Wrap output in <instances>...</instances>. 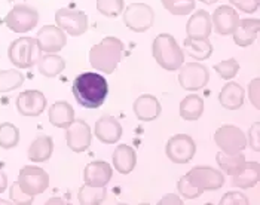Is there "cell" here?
I'll list each match as a JSON object with an SVG mask.
<instances>
[{
  "mask_svg": "<svg viewBox=\"0 0 260 205\" xmlns=\"http://www.w3.org/2000/svg\"><path fill=\"white\" fill-rule=\"evenodd\" d=\"M72 92L82 107L99 109L107 100L109 83L100 73L85 72L73 81Z\"/></svg>",
  "mask_w": 260,
  "mask_h": 205,
  "instance_id": "6da1fadb",
  "label": "cell"
},
{
  "mask_svg": "<svg viewBox=\"0 0 260 205\" xmlns=\"http://www.w3.org/2000/svg\"><path fill=\"white\" fill-rule=\"evenodd\" d=\"M122 52H123V42L115 36H107L100 43L91 48L89 62L95 70L110 75L115 72V69L122 60Z\"/></svg>",
  "mask_w": 260,
  "mask_h": 205,
  "instance_id": "7a4b0ae2",
  "label": "cell"
},
{
  "mask_svg": "<svg viewBox=\"0 0 260 205\" xmlns=\"http://www.w3.org/2000/svg\"><path fill=\"white\" fill-rule=\"evenodd\" d=\"M152 54L156 62L167 72L179 70L184 62V54L174 36L170 33H160L152 43Z\"/></svg>",
  "mask_w": 260,
  "mask_h": 205,
  "instance_id": "3957f363",
  "label": "cell"
},
{
  "mask_svg": "<svg viewBox=\"0 0 260 205\" xmlns=\"http://www.w3.org/2000/svg\"><path fill=\"white\" fill-rule=\"evenodd\" d=\"M42 51L38 41L33 38H18L9 45L8 57L18 69H30L39 61Z\"/></svg>",
  "mask_w": 260,
  "mask_h": 205,
  "instance_id": "277c9868",
  "label": "cell"
},
{
  "mask_svg": "<svg viewBox=\"0 0 260 205\" xmlns=\"http://www.w3.org/2000/svg\"><path fill=\"white\" fill-rule=\"evenodd\" d=\"M39 22V12L28 5H15L5 17V24L14 33H27Z\"/></svg>",
  "mask_w": 260,
  "mask_h": 205,
  "instance_id": "5b68a950",
  "label": "cell"
},
{
  "mask_svg": "<svg viewBox=\"0 0 260 205\" xmlns=\"http://www.w3.org/2000/svg\"><path fill=\"white\" fill-rule=\"evenodd\" d=\"M123 22L131 31L144 33L155 22V11L146 3H131L123 12Z\"/></svg>",
  "mask_w": 260,
  "mask_h": 205,
  "instance_id": "8992f818",
  "label": "cell"
},
{
  "mask_svg": "<svg viewBox=\"0 0 260 205\" xmlns=\"http://www.w3.org/2000/svg\"><path fill=\"white\" fill-rule=\"evenodd\" d=\"M197 153V144L187 134L173 135L165 146L167 158L174 164H187Z\"/></svg>",
  "mask_w": 260,
  "mask_h": 205,
  "instance_id": "52a82bcc",
  "label": "cell"
},
{
  "mask_svg": "<svg viewBox=\"0 0 260 205\" xmlns=\"http://www.w3.org/2000/svg\"><path fill=\"white\" fill-rule=\"evenodd\" d=\"M18 185L28 195L36 196L43 193L48 186H49V176L48 173L35 165H25L24 168H21L20 174H18Z\"/></svg>",
  "mask_w": 260,
  "mask_h": 205,
  "instance_id": "ba28073f",
  "label": "cell"
},
{
  "mask_svg": "<svg viewBox=\"0 0 260 205\" xmlns=\"http://www.w3.org/2000/svg\"><path fill=\"white\" fill-rule=\"evenodd\" d=\"M55 22L62 31L70 36H82L88 30V15L83 11L61 8L55 12Z\"/></svg>",
  "mask_w": 260,
  "mask_h": 205,
  "instance_id": "9c48e42d",
  "label": "cell"
},
{
  "mask_svg": "<svg viewBox=\"0 0 260 205\" xmlns=\"http://www.w3.org/2000/svg\"><path fill=\"white\" fill-rule=\"evenodd\" d=\"M210 81L208 69L201 62H189L180 67L179 83L186 91H200Z\"/></svg>",
  "mask_w": 260,
  "mask_h": 205,
  "instance_id": "30bf717a",
  "label": "cell"
},
{
  "mask_svg": "<svg viewBox=\"0 0 260 205\" xmlns=\"http://www.w3.org/2000/svg\"><path fill=\"white\" fill-rule=\"evenodd\" d=\"M214 143L221 152L235 153L247 147V137L235 125H223L214 132Z\"/></svg>",
  "mask_w": 260,
  "mask_h": 205,
  "instance_id": "8fae6325",
  "label": "cell"
},
{
  "mask_svg": "<svg viewBox=\"0 0 260 205\" xmlns=\"http://www.w3.org/2000/svg\"><path fill=\"white\" fill-rule=\"evenodd\" d=\"M190 182L195 186H198L200 189L205 190H219L224 185V174L213 168V166H207V165H198L193 166L187 174H186Z\"/></svg>",
  "mask_w": 260,
  "mask_h": 205,
  "instance_id": "7c38bea8",
  "label": "cell"
},
{
  "mask_svg": "<svg viewBox=\"0 0 260 205\" xmlns=\"http://www.w3.org/2000/svg\"><path fill=\"white\" fill-rule=\"evenodd\" d=\"M66 140L70 150L76 153L85 152L92 142V132L89 125L83 119H75L66 128Z\"/></svg>",
  "mask_w": 260,
  "mask_h": 205,
  "instance_id": "4fadbf2b",
  "label": "cell"
},
{
  "mask_svg": "<svg viewBox=\"0 0 260 205\" xmlns=\"http://www.w3.org/2000/svg\"><path fill=\"white\" fill-rule=\"evenodd\" d=\"M36 41L42 52L57 54L66 46L67 38L58 25H43L38 31Z\"/></svg>",
  "mask_w": 260,
  "mask_h": 205,
  "instance_id": "5bb4252c",
  "label": "cell"
},
{
  "mask_svg": "<svg viewBox=\"0 0 260 205\" xmlns=\"http://www.w3.org/2000/svg\"><path fill=\"white\" fill-rule=\"evenodd\" d=\"M17 109L22 116H39L46 109V97L40 91L27 89L17 97Z\"/></svg>",
  "mask_w": 260,
  "mask_h": 205,
  "instance_id": "9a60e30c",
  "label": "cell"
},
{
  "mask_svg": "<svg viewBox=\"0 0 260 205\" xmlns=\"http://www.w3.org/2000/svg\"><path fill=\"white\" fill-rule=\"evenodd\" d=\"M238 12L231 6H219L211 15V24L214 25V31L220 36H229L238 25Z\"/></svg>",
  "mask_w": 260,
  "mask_h": 205,
  "instance_id": "2e32d148",
  "label": "cell"
},
{
  "mask_svg": "<svg viewBox=\"0 0 260 205\" xmlns=\"http://www.w3.org/2000/svg\"><path fill=\"white\" fill-rule=\"evenodd\" d=\"M95 137L104 144L118 143L122 137V125L110 115H103L94 126Z\"/></svg>",
  "mask_w": 260,
  "mask_h": 205,
  "instance_id": "e0dca14e",
  "label": "cell"
},
{
  "mask_svg": "<svg viewBox=\"0 0 260 205\" xmlns=\"http://www.w3.org/2000/svg\"><path fill=\"white\" fill-rule=\"evenodd\" d=\"M113 176L112 166L104 161H94L85 166L83 169V182L85 185L106 187L110 183Z\"/></svg>",
  "mask_w": 260,
  "mask_h": 205,
  "instance_id": "ac0fdd59",
  "label": "cell"
},
{
  "mask_svg": "<svg viewBox=\"0 0 260 205\" xmlns=\"http://www.w3.org/2000/svg\"><path fill=\"white\" fill-rule=\"evenodd\" d=\"M134 113L139 121L143 122H150L158 119V116L162 112L159 100L155 95L150 94H143L136 101H134Z\"/></svg>",
  "mask_w": 260,
  "mask_h": 205,
  "instance_id": "d6986e66",
  "label": "cell"
},
{
  "mask_svg": "<svg viewBox=\"0 0 260 205\" xmlns=\"http://www.w3.org/2000/svg\"><path fill=\"white\" fill-rule=\"evenodd\" d=\"M211 31H213L211 15L204 9H200L195 14H192L186 24V33L190 38H208Z\"/></svg>",
  "mask_w": 260,
  "mask_h": 205,
  "instance_id": "ffe728a7",
  "label": "cell"
},
{
  "mask_svg": "<svg viewBox=\"0 0 260 205\" xmlns=\"http://www.w3.org/2000/svg\"><path fill=\"white\" fill-rule=\"evenodd\" d=\"M260 28V21L257 18H247V20H240L237 28L234 30V42L241 46L247 48L253 42L257 39V33Z\"/></svg>",
  "mask_w": 260,
  "mask_h": 205,
  "instance_id": "44dd1931",
  "label": "cell"
},
{
  "mask_svg": "<svg viewBox=\"0 0 260 205\" xmlns=\"http://www.w3.org/2000/svg\"><path fill=\"white\" fill-rule=\"evenodd\" d=\"M54 152V140L49 135H39L33 140V143L28 147V159L35 164L46 162Z\"/></svg>",
  "mask_w": 260,
  "mask_h": 205,
  "instance_id": "7402d4cb",
  "label": "cell"
},
{
  "mask_svg": "<svg viewBox=\"0 0 260 205\" xmlns=\"http://www.w3.org/2000/svg\"><path fill=\"white\" fill-rule=\"evenodd\" d=\"M137 164L136 150L128 144H119L113 152V166L120 174H129Z\"/></svg>",
  "mask_w": 260,
  "mask_h": 205,
  "instance_id": "603a6c76",
  "label": "cell"
},
{
  "mask_svg": "<svg viewBox=\"0 0 260 205\" xmlns=\"http://www.w3.org/2000/svg\"><path fill=\"white\" fill-rule=\"evenodd\" d=\"M259 162H245L237 174L232 176V186L238 189H250L259 183Z\"/></svg>",
  "mask_w": 260,
  "mask_h": 205,
  "instance_id": "cb8c5ba5",
  "label": "cell"
},
{
  "mask_svg": "<svg viewBox=\"0 0 260 205\" xmlns=\"http://www.w3.org/2000/svg\"><path fill=\"white\" fill-rule=\"evenodd\" d=\"M186 54L197 60V61H204L208 60L213 54V45L208 41V38H190L187 36L183 42Z\"/></svg>",
  "mask_w": 260,
  "mask_h": 205,
  "instance_id": "d4e9b609",
  "label": "cell"
},
{
  "mask_svg": "<svg viewBox=\"0 0 260 205\" xmlns=\"http://www.w3.org/2000/svg\"><path fill=\"white\" fill-rule=\"evenodd\" d=\"M244 88L238 82L226 83L220 91L219 101L228 110H238L244 104Z\"/></svg>",
  "mask_w": 260,
  "mask_h": 205,
  "instance_id": "484cf974",
  "label": "cell"
},
{
  "mask_svg": "<svg viewBox=\"0 0 260 205\" xmlns=\"http://www.w3.org/2000/svg\"><path fill=\"white\" fill-rule=\"evenodd\" d=\"M48 118H49V122L54 126L66 129L75 121V110L67 101H57L49 107Z\"/></svg>",
  "mask_w": 260,
  "mask_h": 205,
  "instance_id": "4316f807",
  "label": "cell"
},
{
  "mask_svg": "<svg viewBox=\"0 0 260 205\" xmlns=\"http://www.w3.org/2000/svg\"><path fill=\"white\" fill-rule=\"evenodd\" d=\"M38 69H39L42 76L55 78L64 72L66 61L62 57L57 55V54H45V55H40L39 61H38Z\"/></svg>",
  "mask_w": 260,
  "mask_h": 205,
  "instance_id": "83f0119b",
  "label": "cell"
},
{
  "mask_svg": "<svg viewBox=\"0 0 260 205\" xmlns=\"http://www.w3.org/2000/svg\"><path fill=\"white\" fill-rule=\"evenodd\" d=\"M216 161L217 165L220 166V169L228 174V176H234L240 171L244 166L245 161V155H242V152H235V153H228V152H219L216 155Z\"/></svg>",
  "mask_w": 260,
  "mask_h": 205,
  "instance_id": "f1b7e54d",
  "label": "cell"
},
{
  "mask_svg": "<svg viewBox=\"0 0 260 205\" xmlns=\"http://www.w3.org/2000/svg\"><path fill=\"white\" fill-rule=\"evenodd\" d=\"M180 116L184 121H198L204 113V100L200 95H186L180 102Z\"/></svg>",
  "mask_w": 260,
  "mask_h": 205,
  "instance_id": "f546056e",
  "label": "cell"
},
{
  "mask_svg": "<svg viewBox=\"0 0 260 205\" xmlns=\"http://www.w3.org/2000/svg\"><path fill=\"white\" fill-rule=\"evenodd\" d=\"M107 198L106 187H95V186L83 185L80 187L78 199L80 205H100Z\"/></svg>",
  "mask_w": 260,
  "mask_h": 205,
  "instance_id": "4dcf8cb0",
  "label": "cell"
},
{
  "mask_svg": "<svg viewBox=\"0 0 260 205\" xmlns=\"http://www.w3.org/2000/svg\"><path fill=\"white\" fill-rule=\"evenodd\" d=\"M20 143V129L11 122L0 123V147L14 149Z\"/></svg>",
  "mask_w": 260,
  "mask_h": 205,
  "instance_id": "1f68e13d",
  "label": "cell"
},
{
  "mask_svg": "<svg viewBox=\"0 0 260 205\" xmlns=\"http://www.w3.org/2000/svg\"><path fill=\"white\" fill-rule=\"evenodd\" d=\"M24 83V75L18 70H2L0 72V92H9L18 89Z\"/></svg>",
  "mask_w": 260,
  "mask_h": 205,
  "instance_id": "d6a6232c",
  "label": "cell"
},
{
  "mask_svg": "<svg viewBox=\"0 0 260 205\" xmlns=\"http://www.w3.org/2000/svg\"><path fill=\"white\" fill-rule=\"evenodd\" d=\"M162 6L173 15H189L197 5V0H160Z\"/></svg>",
  "mask_w": 260,
  "mask_h": 205,
  "instance_id": "836d02e7",
  "label": "cell"
},
{
  "mask_svg": "<svg viewBox=\"0 0 260 205\" xmlns=\"http://www.w3.org/2000/svg\"><path fill=\"white\" fill-rule=\"evenodd\" d=\"M97 11L107 18H116L123 12V0H97Z\"/></svg>",
  "mask_w": 260,
  "mask_h": 205,
  "instance_id": "e575fe53",
  "label": "cell"
},
{
  "mask_svg": "<svg viewBox=\"0 0 260 205\" xmlns=\"http://www.w3.org/2000/svg\"><path fill=\"white\" fill-rule=\"evenodd\" d=\"M214 70L217 72V75L220 76L221 79L229 81V79H234L238 75V72H240V62L237 61L235 58L223 60V61L217 62L214 65Z\"/></svg>",
  "mask_w": 260,
  "mask_h": 205,
  "instance_id": "d590c367",
  "label": "cell"
},
{
  "mask_svg": "<svg viewBox=\"0 0 260 205\" xmlns=\"http://www.w3.org/2000/svg\"><path fill=\"white\" fill-rule=\"evenodd\" d=\"M177 190H179V193H180L181 196L186 198V199H197V198H200L201 195L204 193V190L200 189L198 186L193 185L187 176H183L179 180Z\"/></svg>",
  "mask_w": 260,
  "mask_h": 205,
  "instance_id": "8d00e7d4",
  "label": "cell"
},
{
  "mask_svg": "<svg viewBox=\"0 0 260 205\" xmlns=\"http://www.w3.org/2000/svg\"><path fill=\"white\" fill-rule=\"evenodd\" d=\"M9 196H11V201H12L14 204L18 205H30L33 204V201H35V196L25 193V192L20 187L18 182L12 183L11 190H9Z\"/></svg>",
  "mask_w": 260,
  "mask_h": 205,
  "instance_id": "74e56055",
  "label": "cell"
},
{
  "mask_svg": "<svg viewBox=\"0 0 260 205\" xmlns=\"http://www.w3.org/2000/svg\"><path fill=\"white\" fill-rule=\"evenodd\" d=\"M248 204V198L238 190L234 192H228L226 195H223L220 199V205H247Z\"/></svg>",
  "mask_w": 260,
  "mask_h": 205,
  "instance_id": "f35d334b",
  "label": "cell"
},
{
  "mask_svg": "<svg viewBox=\"0 0 260 205\" xmlns=\"http://www.w3.org/2000/svg\"><path fill=\"white\" fill-rule=\"evenodd\" d=\"M235 8H238L241 12L253 14L259 9V0H229Z\"/></svg>",
  "mask_w": 260,
  "mask_h": 205,
  "instance_id": "ab89813d",
  "label": "cell"
},
{
  "mask_svg": "<svg viewBox=\"0 0 260 205\" xmlns=\"http://www.w3.org/2000/svg\"><path fill=\"white\" fill-rule=\"evenodd\" d=\"M260 123L256 122L253 123V126L250 128L248 131V139H247V143L250 144V147L254 150V152H259L260 150Z\"/></svg>",
  "mask_w": 260,
  "mask_h": 205,
  "instance_id": "60d3db41",
  "label": "cell"
},
{
  "mask_svg": "<svg viewBox=\"0 0 260 205\" xmlns=\"http://www.w3.org/2000/svg\"><path fill=\"white\" fill-rule=\"evenodd\" d=\"M259 83L260 81L256 78L251 82L248 83V95H250V101L253 102V106L256 109H260L259 104Z\"/></svg>",
  "mask_w": 260,
  "mask_h": 205,
  "instance_id": "b9f144b4",
  "label": "cell"
},
{
  "mask_svg": "<svg viewBox=\"0 0 260 205\" xmlns=\"http://www.w3.org/2000/svg\"><path fill=\"white\" fill-rule=\"evenodd\" d=\"M159 205H181V199L177 196V195H174V193H170V195H165L162 199H160Z\"/></svg>",
  "mask_w": 260,
  "mask_h": 205,
  "instance_id": "7bdbcfd3",
  "label": "cell"
},
{
  "mask_svg": "<svg viewBox=\"0 0 260 205\" xmlns=\"http://www.w3.org/2000/svg\"><path fill=\"white\" fill-rule=\"evenodd\" d=\"M8 187V176L5 174V171L0 168V193H3Z\"/></svg>",
  "mask_w": 260,
  "mask_h": 205,
  "instance_id": "ee69618b",
  "label": "cell"
},
{
  "mask_svg": "<svg viewBox=\"0 0 260 205\" xmlns=\"http://www.w3.org/2000/svg\"><path fill=\"white\" fill-rule=\"evenodd\" d=\"M46 204H66V202H64L62 199H54V198H52V199H49Z\"/></svg>",
  "mask_w": 260,
  "mask_h": 205,
  "instance_id": "f6af8a7d",
  "label": "cell"
},
{
  "mask_svg": "<svg viewBox=\"0 0 260 205\" xmlns=\"http://www.w3.org/2000/svg\"><path fill=\"white\" fill-rule=\"evenodd\" d=\"M202 3H205V5H214L216 2H219V0H201Z\"/></svg>",
  "mask_w": 260,
  "mask_h": 205,
  "instance_id": "bcb514c9",
  "label": "cell"
},
{
  "mask_svg": "<svg viewBox=\"0 0 260 205\" xmlns=\"http://www.w3.org/2000/svg\"><path fill=\"white\" fill-rule=\"evenodd\" d=\"M5 202H6V201H0V204H5Z\"/></svg>",
  "mask_w": 260,
  "mask_h": 205,
  "instance_id": "7dc6e473",
  "label": "cell"
}]
</instances>
